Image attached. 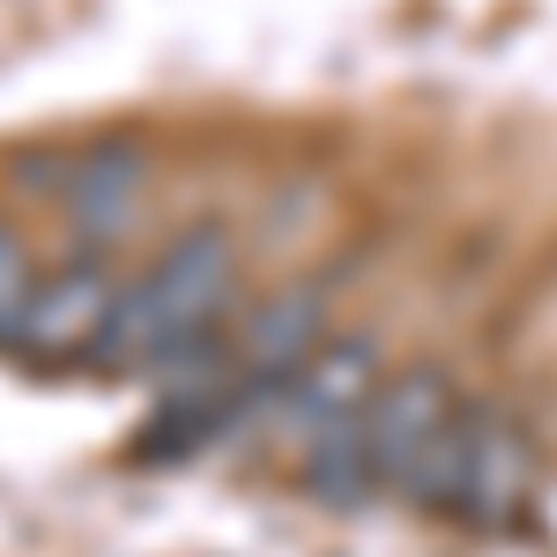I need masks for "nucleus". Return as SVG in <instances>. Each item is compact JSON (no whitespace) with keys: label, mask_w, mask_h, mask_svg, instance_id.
<instances>
[{"label":"nucleus","mask_w":557,"mask_h":557,"mask_svg":"<svg viewBox=\"0 0 557 557\" xmlns=\"http://www.w3.org/2000/svg\"><path fill=\"white\" fill-rule=\"evenodd\" d=\"M231 298H238V246L215 223H194L141 275L120 283L97 364H112V372H127V364H186L194 349L223 343Z\"/></svg>","instance_id":"obj_1"},{"label":"nucleus","mask_w":557,"mask_h":557,"mask_svg":"<svg viewBox=\"0 0 557 557\" xmlns=\"http://www.w3.org/2000/svg\"><path fill=\"white\" fill-rule=\"evenodd\" d=\"M535 475H543V461H535V438L513 409L461 401L454 424L438 431V446L401 483V498L438 520H461V528H513L535 498Z\"/></svg>","instance_id":"obj_2"},{"label":"nucleus","mask_w":557,"mask_h":557,"mask_svg":"<svg viewBox=\"0 0 557 557\" xmlns=\"http://www.w3.org/2000/svg\"><path fill=\"white\" fill-rule=\"evenodd\" d=\"M112 305H120V275L104 268V253L83 246L75 260H60V268L38 275V290L23 305L8 349L30 357V364H83V357H97L104 327H112Z\"/></svg>","instance_id":"obj_3"},{"label":"nucleus","mask_w":557,"mask_h":557,"mask_svg":"<svg viewBox=\"0 0 557 557\" xmlns=\"http://www.w3.org/2000/svg\"><path fill=\"white\" fill-rule=\"evenodd\" d=\"M380 380H386V372H380V349L364 343V335H327V343L312 349L290 380L268 394V409H260V417H268V424L305 454V446L335 438L343 424H357V417H364V401L380 394Z\"/></svg>","instance_id":"obj_4"},{"label":"nucleus","mask_w":557,"mask_h":557,"mask_svg":"<svg viewBox=\"0 0 557 557\" xmlns=\"http://www.w3.org/2000/svg\"><path fill=\"white\" fill-rule=\"evenodd\" d=\"M454 409H461V394L454 380L438 372V364H401V372H386L380 394L364 401V461H372V483L380 491H401L417 461H424L431 446H438V431L454 424Z\"/></svg>","instance_id":"obj_5"},{"label":"nucleus","mask_w":557,"mask_h":557,"mask_svg":"<svg viewBox=\"0 0 557 557\" xmlns=\"http://www.w3.org/2000/svg\"><path fill=\"white\" fill-rule=\"evenodd\" d=\"M141 194H149V157H141V141H127V134H104V141L67 149L60 215L75 223V238H83L89 253H104L120 231H134Z\"/></svg>","instance_id":"obj_6"},{"label":"nucleus","mask_w":557,"mask_h":557,"mask_svg":"<svg viewBox=\"0 0 557 557\" xmlns=\"http://www.w3.org/2000/svg\"><path fill=\"white\" fill-rule=\"evenodd\" d=\"M320 343H327V298H320L312 283H290V290H275V298L246 305V320H238V335H231V372L253 386L260 409H268V394L290 380Z\"/></svg>","instance_id":"obj_7"},{"label":"nucleus","mask_w":557,"mask_h":557,"mask_svg":"<svg viewBox=\"0 0 557 557\" xmlns=\"http://www.w3.org/2000/svg\"><path fill=\"white\" fill-rule=\"evenodd\" d=\"M30 290H38V260H30V246H23L15 223H0V349H8V335H15Z\"/></svg>","instance_id":"obj_8"}]
</instances>
